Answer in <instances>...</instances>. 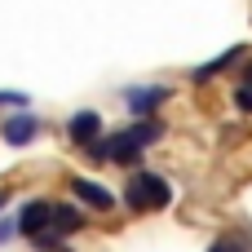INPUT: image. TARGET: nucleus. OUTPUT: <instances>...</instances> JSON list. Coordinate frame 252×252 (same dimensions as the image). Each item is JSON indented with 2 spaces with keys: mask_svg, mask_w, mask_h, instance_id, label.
Returning <instances> with one entry per match:
<instances>
[{
  "mask_svg": "<svg viewBox=\"0 0 252 252\" xmlns=\"http://www.w3.org/2000/svg\"><path fill=\"white\" fill-rule=\"evenodd\" d=\"M35 133H40V120L35 115H9L4 120V142L9 146H27Z\"/></svg>",
  "mask_w": 252,
  "mask_h": 252,
  "instance_id": "39448f33",
  "label": "nucleus"
},
{
  "mask_svg": "<svg viewBox=\"0 0 252 252\" xmlns=\"http://www.w3.org/2000/svg\"><path fill=\"white\" fill-rule=\"evenodd\" d=\"M208 252H248V244H244V239H217Z\"/></svg>",
  "mask_w": 252,
  "mask_h": 252,
  "instance_id": "9d476101",
  "label": "nucleus"
},
{
  "mask_svg": "<svg viewBox=\"0 0 252 252\" xmlns=\"http://www.w3.org/2000/svg\"><path fill=\"white\" fill-rule=\"evenodd\" d=\"M102 146H106V164H137V155L146 151V142H142L133 128H124V133H111Z\"/></svg>",
  "mask_w": 252,
  "mask_h": 252,
  "instance_id": "f03ea898",
  "label": "nucleus"
},
{
  "mask_svg": "<svg viewBox=\"0 0 252 252\" xmlns=\"http://www.w3.org/2000/svg\"><path fill=\"white\" fill-rule=\"evenodd\" d=\"M53 226V204H44V199H31L22 213H18V230L27 235V239H35V235H44Z\"/></svg>",
  "mask_w": 252,
  "mask_h": 252,
  "instance_id": "7ed1b4c3",
  "label": "nucleus"
},
{
  "mask_svg": "<svg viewBox=\"0 0 252 252\" xmlns=\"http://www.w3.org/2000/svg\"><path fill=\"white\" fill-rule=\"evenodd\" d=\"M239 53H244V49H230V53H221V58H213V62H204V66L195 71V80H208V75H217V71H226L230 62H239Z\"/></svg>",
  "mask_w": 252,
  "mask_h": 252,
  "instance_id": "1a4fd4ad",
  "label": "nucleus"
},
{
  "mask_svg": "<svg viewBox=\"0 0 252 252\" xmlns=\"http://www.w3.org/2000/svg\"><path fill=\"white\" fill-rule=\"evenodd\" d=\"M13 226H18V221H0V244H4V239L13 235Z\"/></svg>",
  "mask_w": 252,
  "mask_h": 252,
  "instance_id": "f8f14e48",
  "label": "nucleus"
},
{
  "mask_svg": "<svg viewBox=\"0 0 252 252\" xmlns=\"http://www.w3.org/2000/svg\"><path fill=\"white\" fill-rule=\"evenodd\" d=\"M124 190H128L124 199H128L133 213H159V208L173 204V190H168V182L159 173H133Z\"/></svg>",
  "mask_w": 252,
  "mask_h": 252,
  "instance_id": "f257e3e1",
  "label": "nucleus"
},
{
  "mask_svg": "<svg viewBox=\"0 0 252 252\" xmlns=\"http://www.w3.org/2000/svg\"><path fill=\"white\" fill-rule=\"evenodd\" d=\"M244 84H252V66H248V71H244Z\"/></svg>",
  "mask_w": 252,
  "mask_h": 252,
  "instance_id": "4468645a",
  "label": "nucleus"
},
{
  "mask_svg": "<svg viewBox=\"0 0 252 252\" xmlns=\"http://www.w3.org/2000/svg\"><path fill=\"white\" fill-rule=\"evenodd\" d=\"M71 190H75V199H84V204H89V208H97V213H111V208H115V195H111L106 186L89 182V177H75V182H71Z\"/></svg>",
  "mask_w": 252,
  "mask_h": 252,
  "instance_id": "20e7f679",
  "label": "nucleus"
},
{
  "mask_svg": "<svg viewBox=\"0 0 252 252\" xmlns=\"http://www.w3.org/2000/svg\"><path fill=\"white\" fill-rule=\"evenodd\" d=\"M53 230H58V235H75V230H84V213L71 208V204H58V208H53Z\"/></svg>",
  "mask_w": 252,
  "mask_h": 252,
  "instance_id": "0eeeda50",
  "label": "nucleus"
},
{
  "mask_svg": "<svg viewBox=\"0 0 252 252\" xmlns=\"http://www.w3.org/2000/svg\"><path fill=\"white\" fill-rule=\"evenodd\" d=\"M66 133H71V142H75V146H89V142L102 133V120H97L93 111H80V115H71Z\"/></svg>",
  "mask_w": 252,
  "mask_h": 252,
  "instance_id": "423d86ee",
  "label": "nucleus"
},
{
  "mask_svg": "<svg viewBox=\"0 0 252 252\" xmlns=\"http://www.w3.org/2000/svg\"><path fill=\"white\" fill-rule=\"evenodd\" d=\"M4 204H9V190H4V186H0V208H4Z\"/></svg>",
  "mask_w": 252,
  "mask_h": 252,
  "instance_id": "ddd939ff",
  "label": "nucleus"
},
{
  "mask_svg": "<svg viewBox=\"0 0 252 252\" xmlns=\"http://www.w3.org/2000/svg\"><path fill=\"white\" fill-rule=\"evenodd\" d=\"M235 102H239V111H248V115H252V84H244V89L235 93Z\"/></svg>",
  "mask_w": 252,
  "mask_h": 252,
  "instance_id": "9b49d317",
  "label": "nucleus"
},
{
  "mask_svg": "<svg viewBox=\"0 0 252 252\" xmlns=\"http://www.w3.org/2000/svg\"><path fill=\"white\" fill-rule=\"evenodd\" d=\"M164 97H168L164 89H133V93H128V106H133L137 115H151V111H155Z\"/></svg>",
  "mask_w": 252,
  "mask_h": 252,
  "instance_id": "6e6552de",
  "label": "nucleus"
}]
</instances>
